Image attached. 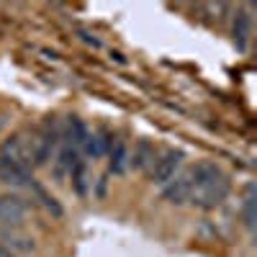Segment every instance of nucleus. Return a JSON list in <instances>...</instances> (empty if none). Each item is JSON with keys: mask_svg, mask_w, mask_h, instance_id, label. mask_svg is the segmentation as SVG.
<instances>
[{"mask_svg": "<svg viewBox=\"0 0 257 257\" xmlns=\"http://www.w3.org/2000/svg\"><path fill=\"white\" fill-rule=\"evenodd\" d=\"M29 213V206L21 196H0V229H18Z\"/></svg>", "mask_w": 257, "mask_h": 257, "instance_id": "obj_2", "label": "nucleus"}, {"mask_svg": "<svg viewBox=\"0 0 257 257\" xmlns=\"http://www.w3.org/2000/svg\"><path fill=\"white\" fill-rule=\"evenodd\" d=\"M31 185H34V183H31ZM34 190H36V196H39V201L44 203V206H47V208H49V211L54 213V216H62V206L57 203V198H52L49 193H47L44 188H39V185H34Z\"/></svg>", "mask_w": 257, "mask_h": 257, "instance_id": "obj_11", "label": "nucleus"}, {"mask_svg": "<svg viewBox=\"0 0 257 257\" xmlns=\"http://www.w3.org/2000/svg\"><path fill=\"white\" fill-rule=\"evenodd\" d=\"M190 190H193V178H190V170H188V173H183V175L173 178V180H170V183L165 185L162 198H165L167 203L180 206V203L190 201Z\"/></svg>", "mask_w": 257, "mask_h": 257, "instance_id": "obj_4", "label": "nucleus"}, {"mask_svg": "<svg viewBox=\"0 0 257 257\" xmlns=\"http://www.w3.org/2000/svg\"><path fill=\"white\" fill-rule=\"evenodd\" d=\"M231 34H234V44H237V49L244 52V49H247V39H249V16H247L244 11H239L237 18H234Z\"/></svg>", "mask_w": 257, "mask_h": 257, "instance_id": "obj_9", "label": "nucleus"}, {"mask_svg": "<svg viewBox=\"0 0 257 257\" xmlns=\"http://www.w3.org/2000/svg\"><path fill=\"white\" fill-rule=\"evenodd\" d=\"M0 244L8 247L13 254L21 252V254H29L36 249V242L29 237V234H24L21 229H0Z\"/></svg>", "mask_w": 257, "mask_h": 257, "instance_id": "obj_5", "label": "nucleus"}, {"mask_svg": "<svg viewBox=\"0 0 257 257\" xmlns=\"http://www.w3.org/2000/svg\"><path fill=\"white\" fill-rule=\"evenodd\" d=\"M108 155H111V173H116V175L126 173V170H128V149L121 142H116Z\"/></svg>", "mask_w": 257, "mask_h": 257, "instance_id": "obj_10", "label": "nucleus"}, {"mask_svg": "<svg viewBox=\"0 0 257 257\" xmlns=\"http://www.w3.org/2000/svg\"><path fill=\"white\" fill-rule=\"evenodd\" d=\"M0 180L8 185H31L29 162H0Z\"/></svg>", "mask_w": 257, "mask_h": 257, "instance_id": "obj_7", "label": "nucleus"}, {"mask_svg": "<svg viewBox=\"0 0 257 257\" xmlns=\"http://www.w3.org/2000/svg\"><path fill=\"white\" fill-rule=\"evenodd\" d=\"M0 257H13V252H11L8 247H3V244H0Z\"/></svg>", "mask_w": 257, "mask_h": 257, "instance_id": "obj_15", "label": "nucleus"}, {"mask_svg": "<svg viewBox=\"0 0 257 257\" xmlns=\"http://www.w3.org/2000/svg\"><path fill=\"white\" fill-rule=\"evenodd\" d=\"M77 36H80V39L85 41V44H90V47H95V49L100 47V39H98L95 34H90V31H80Z\"/></svg>", "mask_w": 257, "mask_h": 257, "instance_id": "obj_13", "label": "nucleus"}, {"mask_svg": "<svg viewBox=\"0 0 257 257\" xmlns=\"http://www.w3.org/2000/svg\"><path fill=\"white\" fill-rule=\"evenodd\" d=\"M183 157H185L183 149H170V152H165L162 157H157V162H155V167H152V173H149L152 183L167 185L170 180L175 178V173H178V167H180Z\"/></svg>", "mask_w": 257, "mask_h": 257, "instance_id": "obj_3", "label": "nucleus"}, {"mask_svg": "<svg viewBox=\"0 0 257 257\" xmlns=\"http://www.w3.org/2000/svg\"><path fill=\"white\" fill-rule=\"evenodd\" d=\"M111 57H113V59H116V62H118V64H126V57H123V54H121V52H113V54H111Z\"/></svg>", "mask_w": 257, "mask_h": 257, "instance_id": "obj_14", "label": "nucleus"}, {"mask_svg": "<svg viewBox=\"0 0 257 257\" xmlns=\"http://www.w3.org/2000/svg\"><path fill=\"white\" fill-rule=\"evenodd\" d=\"M190 178H193L190 203L203 208V211L216 208L229 196V188H231L229 185V175L216 162H201V165H196L190 170Z\"/></svg>", "mask_w": 257, "mask_h": 257, "instance_id": "obj_1", "label": "nucleus"}, {"mask_svg": "<svg viewBox=\"0 0 257 257\" xmlns=\"http://www.w3.org/2000/svg\"><path fill=\"white\" fill-rule=\"evenodd\" d=\"M155 162H157V149L149 139H142L134 147V155H128V167H134V170H149L152 173Z\"/></svg>", "mask_w": 257, "mask_h": 257, "instance_id": "obj_6", "label": "nucleus"}, {"mask_svg": "<svg viewBox=\"0 0 257 257\" xmlns=\"http://www.w3.org/2000/svg\"><path fill=\"white\" fill-rule=\"evenodd\" d=\"M242 213H244V224H247V229H254V196H252V188H247V198H244Z\"/></svg>", "mask_w": 257, "mask_h": 257, "instance_id": "obj_12", "label": "nucleus"}, {"mask_svg": "<svg viewBox=\"0 0 257 257\" xmlns=\"http://www.w3.org/2000/svg\"><path fill=\"white\" fill-rule=\"evenodd\" d=\"M111 147H113V137L108 132H95V134H88V139H85L80 149H85L88 157H103L111 152Z\"/></svg>", "mask_w": 257, "mask_h": 257, "instance_id": "obj_8", "label": "nucleus"}]
</instances>
